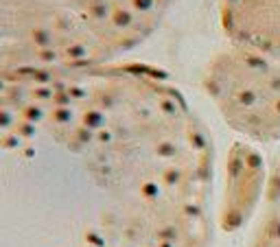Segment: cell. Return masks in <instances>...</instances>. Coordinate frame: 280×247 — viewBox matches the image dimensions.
<instances>
[{"label": "cell", "instance_id": "obj_1", "mask_svg": "<svg viewBox=\"0 0 280 247\" xmlns=\"http://www.w3.org/2000/svg\"><path fill=\"white\" fill-rule=\"evenodd\" d=\"M263 247H280V197L276 199V208L267 223V236H265Z\"/></svg>", "mask_w": 280, "mask_h": 247}]
</instances>
